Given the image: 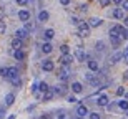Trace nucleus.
Wrapping results in <instances>:
<instances>
[{
  "label": "nucleus",
  "mask_w": 128,
  "mask_h": 119,
  "mask_svg": "<svg viewBox=\"0 0 128 119\" xmlns=\"http://www.w3.org/2000/svg\"><path fill=\"white\" fill-rule=\"evenodd\" d=\"M42 70L43 71H53V70H55V65H53L52 60H45V61L42 63Z\"/></svg>",
  "instance_id": "7ed1b4c3"
},
{
  "label": "nucleus",
  "mask_w": 128,
  "mask_h": 119,
  "mask_svg": "<svg viewBox=\"0 0 128 119\" xmlns=\"http://www.w3.org/2000/svg\"><path fill=\"white\" fill-rule=\"evenodd\" d=\"M112 2H113V3H116V5H120L122 2H123V0H112Z\"/></svg>",
  "instance_id": "a18cd8bd"
},
{
  "label": "nucleus",
  "mask_w": 128,
  "mask_h": 119,
  "mask_svg": "<svg viewBox=\"0 0 128 119\" xmlns=\"http://www.w3.org/2000/svg\"><path fill=\"white\" fill-rule=\"evenodd\" d=\"M70 22H72L73 25H78V22H80V20L76 18V17H72V20H70Z\"/></svg>",
  "instance_id": "a19ab883"
},
{
  "label": "nucleus",
  "mask_w": 128,
  "mask_h": 119,
  "mask_svg": "<svg viewBox=\"0 0 128 119\" xmlns=\"http://www.w3.org/2000/svg\"><path fill=\"white\" fill-rule=\"evenodd\" d=\"M25 32H27V33H30V32H33V25L30 23V22H25Z\"/></svg>",
  "instance_id": "c85d7f7f"
},
{
  "label": "nucleus",
  "mask_w": 128,
  "mask_h": 119,
  "mask_svg": "<svg viewBox=\"0 0 128 119\" xmlns=\"http://www.w3.org/2000/svg\"><path fill=\"white\" fill-rule=\"evenodd\" d=\"M76 27H78V35H80V37L85 38V37L90 35V25H88V22H82V20H80Z\"/></svg>",
  "instance_id": "f257e3e1"
},
{
  "label": "nucleus",
  "mask_w": 128,
  "mask_h": 119,
  "mask_svg": "<svg viewBox=\"0 0 128 119\" xmlns=\"http://www.w3.org/2000/svg\"><path fill=\"white\" fill-rule=\"evenodd\" d=\"M52 50H53V46H52V45H50V43H43V45H42V51L43 53H45V55H48V53H52Z\"/></svg>",
  "instance_id": "412c9836"
},
{
  "label": "nucleus",
  "mask_w": 128,
  "mask_h": 119,
  "mask_svg": "<svg viewBox=\"0 0 128 119\" xmlns=\"http://www.w3.org/2000/svg\"><path fill=\"white\" fill-rule=\"evenodd\" d=\"M120 38L122 40H128V28H122V32H120Z\"/></svg>",
  "instance_id": "a878e982"
},
{
  "label": "nucleus",
  "mask_w": 128,
  "mask_h": 119,
  "mask_svg": "<svg viewBox=\"0 0 128 119\" xmlns=\"http://www.w3.org/2000/svg\"><path fill=\"white\" fill-rule=\"evenodd\" d=\"M52 89H53V93H55V94H65V93H66V88H65V86H55V88H52Z\"/></svg>",
  "instance_id": "f3484780"
},
{
  "label": "nucleus",
  "mask_w": 128,
  "mask_h": 119,
  "mask_svg": "<svg viewBox=\"0 0 128 119\" xmlns=\"http://www.w3.org/2000/svg\"><path fill=\"white\" fill-rule=\"evenodd\" d=\"M43 119H45V118H43Z\"/></svg>",
  "instance_id": "3c124183"
},
{
  "label": "nucleus",
  "mask_w": 128,
  "mask_h": 119,
  "mask_svg": "<svg viewBox=\"0 0 128 119\" xmlns=\"http://www.w3.org/2000/svg\"><path fill=\"white\" fill-rule=\"evenodd\" d=\"M10 83H12L14 86H20V84H22V81H20V78H17V79H14V81H10Z\"/></svg>",
  "instance_id": "4c0bfd02"
},
{
  "label": "nucleus",
  "mask_w": 128,
  "mask_h": 119,
  "mask_svg": "<svg viewBox=\"0 0 128 119\" xmlns=\"http://www.w3.org/2000/svg\"><path fill=\"white\" fill-rule=\"evenodd\" d=\"M110 2H112V0H98V3L102 5V7H108Z\"/></svg>",
  "instance_id": "72a5a7b5"
},
{
  "label": "nucleus",
  "mask_w": 128,
  "mask_h": 119,
  "mask_svg": "<svg viewBox=\"0 0 128 119\" xmlns=\"http://www.w3.org/2000/svg\"><path fill=\"white\" fill-rule=\"evenodd\" d=\"M113 17H115V18H118V20H122V18H125V12L122 8H115L113 10Z\"/></svg>",
  "instance_id": "dca6fc26"
},
{
  "label": "nucleus",
  "mask_w": 128,
  "mask_h": 119,
  "mask_svg": "<svg viewBox=\"0 0 128 119\" xmlns=\"http://www.w3.org/2000/svg\"><path fill=\"white\" fill-rule=\"evenodd\" d=\"M103 48H105V43L103 41H96V50H98V51H102Z\"/></svg>",
  "instance_id": "f704fd0d"
},
{
  "label": "nucleus",
  "mask_w": 128,
  "mask_h": 119,
  "mask_svg": "<svg viewBox=\"0 0 128 119\" xmlns=\"http://www.w3.org/2000/svg\"><path fill=\"white\" fill-rule=\"evenodd\" d=\"M58 119H66V116L65 114H60V116H58Z\"/></svg>",
  "instance_id": "49530a36"
},
{
  "label": "nucleus",
  "mask_w": 128,
  "mask_h": 119,
  "mask_svg": "<svg viewBox=\"0 0 128 119\" xmlns=\"http://www.w3.org/2000/svg\"><path fill=\"white\" fill-rule=\"evenodd\" d=\"M76 114L80 116V118H85L86 114H88V109H86L85 104H80L78 108H76Z\"/></svg>",
  "instance_id": "423d86ee"
},
{
  "label": "nucleus",
  "mask_w": 128,
  "mask_h": 119,
  "mask_svg": "<svg viewBox=\"0 0 128 119\" xmlns=\"http://www.w3.org/2000/svg\"><path fill=\"white\" fill-rule=\"evenodd\" d=\"M123 22H125V25H126V27H128V17H126V18L123 20Z\"/></svg>",
  "instance_id": "de8ad7c7"
},
{
  "label": "nucleus",
  "mask_w": 128,
  "mask_h": 119,
  "mask_svg": "<svg viewBox=\"0 0 128 119\" xmlns=\"http://www.w3.org/2000/svg\"><path fill=\"white\" fill-rule=\"evenodd\" d=\"M7 73H8V68H5V66H2V68H0V76L7 78Z\"/></svg>",
  "instance_id": "7c9ffc66"
},
{
  "label": "nucleus",
  "mask_w": 128,
  "mask_h": 119,
  "mask_svg": "<svg viewBox=\"0 0 128 119\" xmlns=\"http://www.w3.org/2000/svg\"><path fill=\"white\" fill-rule=\"evenodd\" d=\"M38 89H40V91H43V93H45V91H48V89H50V86H48L47 83L43 81V83H40V84H38Z\"/></svg>",
  "instance_id": "bb28decb"
},
{
  "label": "nucleus",
  "mask_w": 128,
  "mask_h": 119,
  "mask_svg": "<svg viewBox=\"0 0 128 119\" xmlns=\"http://www.w3.org/2000/svg\"><path fill=\"white\" fill-rule=\"evenodd\" d=\"M116 94H118V96H123L125 94V88H118V89H116Z\"/></svg>",
  "instance_id": "58836bf2"
},
{
  "label": "nucleus",
  "mask_w": 128,
  "mask_h": 119,
  "mask_svg": "<svg viewBox=\"0 0 128 119\" xmlns=\"http://www.w3.org/2000/svg\"><path fill=\"white\" fill-rule=\"evenodd\" d=\"M120 5H122V10H123V12H125V10H128V0H123Z\"/></svg>",
  "instance_id": "e433bc0d"
},
{
  "label": "nucleus",
  "mask_w": 128,
  "mask_h": 119,
  "mask_svg": "<svg viewBox=\"0 0 128 119\" xmlns=\"http://www.w3.org/2000/svg\"><path fill=\"white\" fill-rule=\"evenodd\" d=\"M25 37H27V32H25L24 28H18V30H15V38H17V40H24Z\"/></svg>",
  "instance_id": "4468645a"
},
{
  "label": "nucleus",
  "mask_w": 128,
  "mask_h": 119,
  "mask_svg": "<svg viewBox=\"0 0 128 119\" xmlns=\"http://www.w3.org/2000/svg\"><path fill=\"white\" fill-rule=\"evenodd\" d=\"M22 45H24V43H22V40H17V38H15L14 41H12V48H14V51H15V50H20V48H22Z\"/></svg>",
  "instance_id": "b1692460"
},
{
  "label": "nucleus",
  "mask_w": 128,
  "mask_h": 119,
  "mask_svg": "<svg viewBox=\"0 0 128 119\" xmlns=\"http://www.w3.org/2000/svg\"><path fill=\"white\" fill-rule=\"evenodd\" d=\"M123 56H125V55H123L122 51H116V53H113V56L110 58V61H112V63H116L118 60H122Z\"/></svg>",
  "instance_id": "6ab92c4d"
},
{
  "label": "nucleus",
  "mask_w": 128,
  "mask_h": 119,
  "mask_svg": "<svg viewBox=\"0 0 128 119\" xmlns=\"http://www.w3.org/2000/svg\"><path fill=\"white\" fill-rule=\"evenodd\" d=\"M95 78H96V75H93V71H88L85 75V79L90 81V83H93V81H95Z\"/></svg>",
  "instance_id": "393cba45"
},
{
  "label": "nucleus",
  "mask_w": 128,
  "mask_h": 119,
  "mask_svg": "<svg viewBox=\"0 0 128 119\" xmlns=\"http://www.w3.org/2000/svg\"><path fill=\"white\" fill-rule=\"evenodd\" d=\"M5 118V109H0V119Z\"/></svg>",
  "instance_id": "37998d69"
},
{
  "label": "nucleus",
  "mask_w": 128,
  "mask_h": 119,
  "mask_svg": "<svg viewBox=\"0 0 128 119\" xmlns=\"http://www.w3.org/2000/svg\"><path fill=\"white\" fill-rule=\"evenodd\" d=\"M68 75H70V68L65 66L62 71H60V79H62V81H66V79H68Z\"/></svg>",
  "instance_id": "ddd939ff"
},
{
  "label": "nucleus",
  "mask_w": 128,
  "mask_h": 119,
  "mask_svg": "<svg viewBox=\"0 0 128 119\" xmlns=\"http://www.w3.org/2000/svg\"><path fill=\"white\" fill-rule=\"evenodd\" d=\"M72 91H73V93H76V94H78V93H82V91H83V86H82V83H78V81L72 83Z\"/></svg>",
  "instance_id": "9d476101"
},
{
  "label": "nucleus",
  "mask_w": 128,
  "mask_h": 119,
  "mask_svg": "<svg viewBox=\"0 0 128 119\" xmlns=\"http://www.w3.org/2000/svg\"><path fill=\"white\" fill-rule=\"evenodd\" d=\"M53 37H55V32H53L52 28H48V30L43 32V38H45V40H52Z\"/></svg>",
  "instance_id": "a211bd4d"
},
{
  "label": "nucleus",
  "mask_w": 128,
  "mask_h": 119,
  "mask_svg": "<svg viewBox=\"0 0 128 119\" xmlns=\"http://www.w3.org/2000/svg\"><path fill=\"white\" fill-rule=\"evenodd\" d=\"M18 78V70L15 66H12V68H8V73H7V79L8 81H14V79H17Z\"/></svg>",
  "instance_id": "f03ea898"
},
{
  "label": "nucleus",
  "mask_w": 128,
  "mask_h": 119,
  "mask_svg": "<svg viewBox=\"0 0 128 119\" xmlns=\"http://www.w3.org/2000/svg\"><path fill=\"white\" fill-rule=\"evenodd\" d=\"M122 28H123V27H120V25H113V27L110 28V37H120Z\"/></svg>",
  "instance_id": "39448f33"
},
{
  "label": "nucleus",
  "mask_w": 128,
  "mask_h": 119,
  "mask_svg": "<svg viewBox=\"0 0 128 119\" xmlns=\"http://www.w3.org/2000/svg\"><path fill=\"white\" fill-rule=\"evenodd\" d=\"M17 2V5H20V7H25V5L28 3V0H15Z\"/></svg>",
  "instance_id": "c9c22d12"
},
{
  "label": "nucleus",
  "mask_w": 128,
  "mask_h": 119,
  "mask_svg": "<svg viewBox=\"0 0 128 119\" xmlns=\"http://www.w3.org/2000/svg\"><path fill=\"white\" fill-rule=\"evenodd\" d=\"M96 103H98V106H108V96H106V94H102V96H98V99H96Z\"/></svg>",
  "instance_id": "f8f14e48"
},
{
  "label": "nucleus",
  "mask_w": 128,
  "mask_h": 119,
  "mask_svg": "<svg viewBox=\"0 0 128 119\" xmlns=\"http://www.w3.org/2000/svg\"><path fill=\"white\" fill-rule=\"evenodd\" d=\"M60 61H62V65H63V66H70V65H72V61H73V56H72V55H63Z\"/></svg>",
  "instance_id": "0eeeda50"
},
{
  "label": "nucleus",
  "mask_w": 128,
  "mask_h": 119,
  "mask_svg": "<svg viewBox=\"0 0 128 119\" xmlns=\"http://www.w3.org/2000/svg\"><path fill=\"white\" fill-rule=\"evenodd\" d=\"M53 94H55V93H53V89L50 88L48 91H45V93H43V101H50L53 98Z\"/></svg>",
  "instance_id": "5701e85b"
},
{
  "label": "nucleus",
  "mask_w": 128,
  "mask_h": 119,
  "mask_svg": "<svg viewBox=\"0 0 128 119\" xmlns=\"http://www.w3.org/2000/svg\"><path fill=\"white\" fill-rule=\"evenodd\" d=\"M126 116H128V109H126Z\"/></svg>",
  "instance_id": "8fccbe9b"
},
{
  "label": "nucleus",
  "mask_w": 128,
  "mask_h": 119,
  "mask_svg": "<svg viewBox=\"0 0 128 119\" xmlns=\"http://www.w3.org/2000/svg\"><path fill=\"white\" fill-rule=\"evenodd\" d=\"M14 58L17 60V61H24L25 60V53L22 51V50H15L14 51Z\"/></svg>",
  "instance_id": "9b49d317"
},
{
  "label": "nucleus",
  "mask_w": 128,
  "mask_h": 119,
  "mask_svg": "<svg viewBox=\"0 0 128 119\" xmlns=\"http://www.w3.org/2000/svg\"><path fill=\"white\" fill-rule=\"evenodd\" d=\"M60 51H62L63 55H70V46H68V45H62V46H60Z\"/></svg>",
  "instance_id": "cd10ccee"
},
{
  "label": "nucleus",
  "mask_w": 128,
  "mask_h": 119,
  "mask_svg": "<svg viewBox=\"0 0 128 119\" xmlns=\"http://www.w3.org/2000/svg\"><path fill=\"white\" fill-rule=\"evenodd\" d=\"M118 106L122 108V109H125V111H126V109H128V101H126V99H123V101H118Z\"/></svg>",
  "instance_id": "c756f323"
},
{
  "label": "nucleus",
  "mask_w": 128,
  "mask_h": 119,
  "mask_svg": "<svg viewBox=\"0 0 128 119\" xmlns=\"http://www.w3.org/2000/svg\"><path fill=\"white\" fill-rule=\"evenodd\" d=\"M60 3H62V5H68V3H70V0H60Z\"/></svg>",
  "instance_id": "c03bdc74"
},
{
  "label": "nucleus",
  "mask_w": 128,
  "mask_h": 119,
  "mask_svg": "<svg viewBox=\"0 0 128 119\" xmlns=\"http://www.w3.org/2000/svg\"><path fill=\"white\" fill-rule=\"evenodd\" d=\"M68 103H76V98L75 96H68Z\"/></svg>",
  "instance_id": "79ce46f5"
},
{
  "label": "nucleus",
  "mask_w": 128,
  "mask_h": 119,
  "mask_svg": "<svg viewBox=\"0 0 128 119\" xmlns=\"http://www.w3.org/2000/svg\"><path fill=\"white\" fill-rule=\"evenodd\" d=\"M125 99H128V93H125Z\"/></svg>",
  "instance_id": "09e8293b"
},
{
  "label": "nucleus",
  "mask_w": 128,
  "mask_h": 119,
  "mask_svg": "<svg viewBox=\"0 0 128 119\" xmlns=\"http://www.w3.org/2000/svg\"><path fill=\"white\" fill-rule=\"evenodd\" d=\"M75 56L78 61H85V58H86V53L82 50V48H76V51H75Z\"/></svg>",
  "instance_id": "6e6552de"
},
{
  "label": "nucleus",
  "mask_w": 128,
  "mask_h": 119,
  "mask_svg": "<svg viewBox=\"0 0 128 119\" xmlns=\"http://www.w3.org/2000/svg\"><path fill=\"white\" fill-rule=\"evenodd\" d=\"M15 101V94H12V93H8V94L5 96V106H12Z\"/></svg>",
  "instance_id": "2eb2a0df"
},
{
  "label": "nucleus",
  "mask_w": 128,
  "mask_h": 119,
  "mask_svg": "<svg viewBox=\"0 0 128 119\" xmlns=\"http://www.w3.org/2000/svg\"><path fill=\"white\" fill-rule=\"evenodd\" d=\"M90 119H100V114H98V113H92V114H90Z\"/></svg>",
  "instance_id": "ea45409f"
},
{
  "label": "nucleus",
  "mask_w": 128,
  "mask_h": 119,
  "mask_svg": "<svg viewBox=\"0 0 128 119\" xmlns=\"http://www.w3.org/2000/svg\"><path fill=\"white\" fill-rule=\"evenodd\" d=\"M47 20H48V12L47 10H42L38 13V22H47Z\"/></svg>",
  "instance_id": "4be33fe9"
},
{
  "label": "nucleus",
  "mask_w": 128,
  "mask_h": 119,
  "mask_svg": "<svg viewBox=\"0 0 128 119\" xmlns=\"http://www.w3.org/2000/svg\"><path fill=\"white\" fill-rule=\"evenodd\" d=\"M102 23H103V20H102V18H98V17H93V18H90V22H88L90 28H92V27H100Z\"/></svg>",
  "instance_id": "1a4fd4ad"
},
{
  "label": "nucleus",
  "mask_w": 128,
  "mask_h": 119,
  "mask_svg": "<svg viewBox=\"0 0 128 119\" xmlns=\"http://www.w3.org/2000/svg\"><path fill=\"white\" fill-rule=\"evenodd\" d=\"M110 38H112V43H113L115 46H118V45H120V37H110Z\"/></svg>",
  "instance_id": "2f4dec72"
},
{
  "label": "nucleus",
  "mask_w": 128,
  "mask_h": 119,
  "mask_svg": "<svg viewBox=\"0 0 128 119\" xmlns=\"http://www.w3.org/2000/svg\"><path fill=\"white\" fill-rule=\"evenodd\" d=\"M5 30H7V25H5L4 22H0V35H4Z\"/></svg>",
  "instance_id": "473e14b6"
},
{
  "label": "nucleus",
  "mask_w": 128,
  "mask_h": 119,
  "mask_svg": "<svg viewBox=\"0 0 128 119\" xmlns=\"http://www.w3.org/2000/svg\"><path fill=\"white\" fill-rule=\"evenodd\" d=\"M18 20H20V22H24V23H25V22H28V20H30V12H28V10H20V12H18Z\"/></svg>",
  "instance_id": "20e7f679"
},
{
  "label": "nucleus",
  "mask_w": 128,
  "mask_h": 119,
  "mask_svg": "<svg viewBox=\"0 0 128 119\" xmlns=\"http://www.w3.org/2000/svg\"><path fill=\"white\" fill-rule=\"evenodd\" d=\"M88 68H90V71H98V61L96 60H90L88 61Z\"/></svg>",
  "instance_id": "aec40b11"
}]
</instances>
